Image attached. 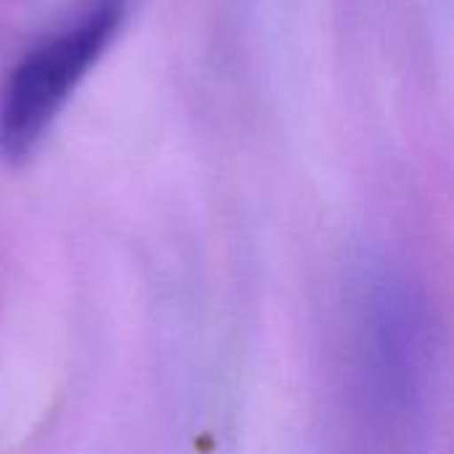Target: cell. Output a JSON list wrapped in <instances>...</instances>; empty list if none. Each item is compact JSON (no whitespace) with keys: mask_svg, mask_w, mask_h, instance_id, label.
I'll return each instance as SVG.
<instances>
[{"mask_svg":"<svg viewBox=\"0 0 454 454\" xmlns=\"http://www.w3.org/2000/svg\"><path fill=\"white\" fill-rule=\"evenodd\" d=\"M133 0H88L72 21L35 43L0 93V157L24 162L64 112L80 82L122 32Z\"/></svg>","mask_w":454,"mask_h":454,"instance_id":"1","label":"cell"},{"mask_svg":"<svg viewBox=\"0 0 454 454\" xmlns=\"http://www.w3.org/2000/svg\"><path fill=\"white\" fill-rule=\"evenodd\" d=\"M362 394L378 420L410 434L423 410L431 375L426 306L410 279L375 274L362 295L359 317Z\"/></svg>","mask_w":454,"mask_h":454,"instance_id":"2","label":"cell"}]
</instances>
